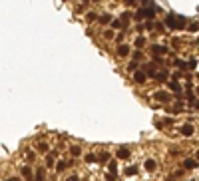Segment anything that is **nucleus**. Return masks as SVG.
<instances>
[{
    "label": "nucleus",
    "instance_id": "f257e3e1",
    "mask_svg": "<svg viewBox=\"0 0 199 181\" xmlns=\"http://www.w3.org/2000/svg\"><path fill=\"white\" fill-rule=\"evenodd\" d=\"M130 52H132V48L127 46V44H120V46H117V50H116V54L120 58H127L130 56Z\"/></svg>",
    "mask_w": 199,
    "mask_h": 181
},
{
    "label": "nucleus",
    "instance_id": "f03ea898",
    "mask_svg": "<svg viewBox=\"0 0 199 181\" xmlns=\"http://www.w3.org/2000/svg\"><path fill=\"white\" fill-rule=\"evenodd\" d=\"M179 133L185 135V138H189V135L195 133V128H193L191 123H185V125H181V128H179Z\"/></svg>",
    "mask_w": 199,
    "mask_h": 181
},
{
    "label": "nucleus",
    "instance_id": "7ed1b4c3",
    "mask_svg": "<svg viewBox=\"0 0 199 181\" xmlns=\"http://www.w3.org/2000/svg\"><path fill=\"white\" fill-rule=\"evenodd\" d=\"M133 80H136V84H146V74L142 70H136L133 72Z\"/></svg>",
    "mask_w": 199,
    "mask_h": 181
},
{
    "label": "nucleus",
    "instance_id": "20e7f679",
    "mask_svg": "<svg viewBox=\"0 0 199 181\" xmlns=\"http://www.w3.org/2000/svg\"><path fill=\"white\" fill-rule=\"evenodd\" d=\"M183 167H185V169H195V167H197V161H195V159H185V161H183Z\"/></svg>",
    "mask_w": 199,
    "mask_h": 181
},
{
    "label": "nucleus",
    "instance_id": "39448f33",
    "mask_svg": "<svg viewBox=\"0 0 199 181\" xmlns=\"http://www.w3.org/2000/svg\"><path fill=\"white\" fill-rule=\"evenodd\" d=\"M155 98H157V100H161L163 103H167V102L171 100V98H169V94H165V92H161V94H157Z\"/></svg>",
    "mask_w": 199,
    "mask_h": 181
},
{
    "label": "nucleus",
    "instance_id": "423d86ee",
    "mask_svg": "<svg viewBox=\"0 0 199 181\" xmlns=\"http://www.w3.org/2000/svg\"><path fill=\"white\" fill-rule=\"evenodd\" d=\"M152 50H153L155 54H157V52H159V54H165V48H163V46H153Z\"/></svg>",
    "mask_w": 199,
    "mask_h": 181
},
{
    "label": "nucleus",
    "instance_id": "0eeeda50",
    "mask_svg": "<svg viewBox=\"0 0 199 181\" xmlns=\"http://www.w3.org/2000/svg\"><path fill=\"white\" fill-rule=\"evenodd\" d=\"M38 149H40V151H48V143H46V141H42V143H38Z\"/></svg>",
    "mask_w": 199,
    "mask_h": 181
},
{
    "label": "nucleus",
    "instance_id": "6e6552de",
    "mask_svg": "<svg viewBox=\"0 0 199 181\" xmlns=\"http://www.w3.org/2000/svg\"><path fill=\"white\" fill-rule=\"evenodd\" d=\"M104 38L106 40H112V38H114V32H104Z\"/></svg>",
    "mask_w": 199,
    "mask_h": 181
},
{
    "label": "nucleus",
    "instance_id": "1a4fd4ad",
    "mask_svg": "<svg viewBox=\"0 0 199 181\" xmlns=\"http://www.w3.org/2000/svg\"><path fill=\"white\" fill-rule=\"evenodd\" d=\"M36 177H38V181L44 179V169H38V175H36Z\"/></svg>",
    "mask_w": 199,
    "mask_h": 181
},
{
    "label": "nucleus",
    "instance_id": "9d476101",
    "mask_svg": "<svg viewBox=\"0 0 199 181\" xmlns=\"http://www.w3.org/2000/svg\"><path fill=\"white\" fill-rule=\"evenodd\" d=\"M112 26H114V28H122V22L120 20H114V22H112Z\"/></svg>",
    "mask_w": 199,
    "mask_h": 181
},
{
    "label": "nucleus",
    "instance_id": "9b49d317",
    "mask_svg": "<svg viewBox=\"0 0 199 181\" xmlns=\"http://www.w3.org/2000/svg\"><path fill=\"white\" fill-rule=\"evenodd\" d=\"M80 151H82V149H80V147H78V145H76V147H72V153H74V155H78V153H80Z\"/></svg>",
    "mask_w": 199,
    "mask_h": 181
},
{
    "label": "nucleus",
    "instance_id": "f8f14e48",
    "mask_svg": "<svg viewBox=\"0 0 199 181\" xmlns=\"http://www.w3.org/2000/svg\"><path fill=\"white\" fill-rule=\"evenodd\" d=\"M6 181H20V177H10V179H6Z\"/></svg>",
    "mask_w": 199,
    "mask_h": 181
},
{
    "label": "nucleus",
    "instance_id": "ddd939ff",
    "mask_svg": "<svg viewBox=\"0 0 199 181\" xmlns=\"http://www.w3.org/2000/svg\"><path fill=\"white\" fill-rule=\"evenodd\" d=\"M68 181H76V177H70V179H68Z\"/></svg>",
    "mask_w": 199,
    "mask_h": 181
}]
</instances>
